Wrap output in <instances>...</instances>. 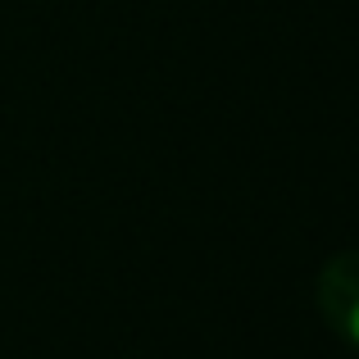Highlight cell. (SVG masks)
I'll return each instance as SVG.
<instances>
[{
	"mask_svg": "<svg viewBox=\"0 0 359 359\" xmlns=\"http://www.w3.org/2000/svg\"><path fill=\"white\" fill-rule=\"evenodd\" d=\"M314 305L323 323L341 337L351 351H359V250H337L318 269Z\"/></svg>",
	"mask_w": 359,
	"mask_h": 359,
	"instance_id": "cell-1",
	"label": "cell"
}]
</instances>
